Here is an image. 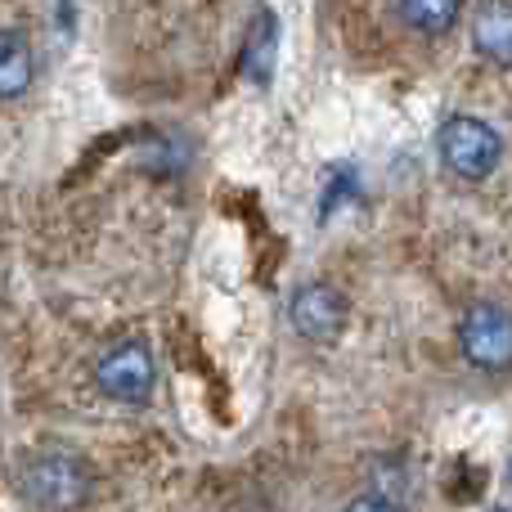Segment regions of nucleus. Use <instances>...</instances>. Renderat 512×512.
<instances>
[{
    "instance_id": "obj_8",
    "label": "nucleus",
    "mask_w": 512,
    "mask_h": 512,
    "mask_svg": "<svg viewBox=\"0 0 512 512\" xmlns=\"http://www.w3.org/2000/svg\"><path fill=\"white\" fill-rule=\"evenodd\" d=\"M396 18L423 36H445L463 18V9L454 0H409V5H396Z\"/></svg>"
},
{
    "instance_id": "obj_6",
    "label": "nucleus",
    "mask_w": 512,
    "mask_h": 512,
    "mask_svg": "<svg viewBox=\"0 0 512 512\" xmlns=\"http://www.w3.org/2000/svg\"><path fill=\"white\" fill-rule=\"evenodd\" d=\"M36 77V54L23 27H0V104L23 99Z\"/></svg>"
},
{
    "instance_id": "obj_3",
    "label": "nucleus",
    "mask_w": 512,
    "mask_h": 512,
    "mask_svg": "<svg viewBox=\"0 0 512 512\" xmlns=\"http://www.w3.org/2000/svg\"><path fill=\"white\" fill-rule=\"evenodd\" d=\"M95 382L117 405H144L153 396V387H158V360H153V351L144 342L126 337V342H113L95 360Z\"/></svg>"
},
{
    "instance_id": "obj_9",
    "label": "nucleus",
    "mask_w": 512,
    "mask_h": 512,
    "mask_svg": "<svg viewBox=\"0 0 512 512\" xmlns=\"http://www.w3.org/2000/svg\"><path fill=\"white\" fill-rule=\"evenodd\" d=\"M346 512H400V508H396V499H387V495H378V490H373V495L351 499Z\"/></svg>"
},
{
    "instance_id": "obj_4",
    "label": "nucleus",
    "mask_w": 512,
    "mask_h": 512,
    "mask_svg": "<svg viewBox=\"0 0 512 512\" xmlns=\"http://www.w3.org/2000/svg\"><path fill=\"white\" fill-rule=\"evenodd\" d=\"M459 346L468 355L472 369L486 373H504L512 360V328H508V310L495 301H481L468 315L459 319Z\"/></svg>"
},
{
    "instance_id": "obj_1",
    "label": "nucleus",
    "mask_w": 512,
    "mask_h": 512,
    "mask_svg": "<svg viewBox=\"0 0 512 512\" xmlns=\"http://www.w3.org/2000/svg\"><path fill=\"white\" fill-rule=\"evenodd\" d=\"M18 490L41 512H81L95 495V472L68 445H36L18 459Z\"/></svg>"
},
{
    "instance_id": "obj_2",
    "label": "nucleus",
    "mask_w": 512,
    "mask_h": 512,
    "mask_svg": "<svg viewBox=\"0 0 512 512\" xmlns=\"http://www.w3.org/2000/svg\"><path fill=\"white\" fill-rule=\"evenodd\" d=\"M436 149H441V162L454 171L459 180H486L490 171L504 158V140L490 122L481 117H450V122L436 131Z\"/></svg>"
},
{
    "instance_id": "obj_10",
    "label": "nucleus",
    "mask_w": 512,
    "mask_h": 512,
    "mask_svg": "<svg viewBox=\"0 0 512 512\" xmlns=\"http://www.w3.org/2000/svg\"><path fill=\"white\" fill-rule=\"evenodd\" d=\"M490 512H504V508H490Z\"/></svg>"
},
{
    "instance_id": "obj_5",
    "label": "nucleus",
    "mask_w": 512,
    "mask_h": 512,
    "mask_svg": "<svg viewBox=\"0 0 512 512\" xmlns=\"http://www.w3.org/2000/svg\"><path fill=\"white\" fill-rule=\"evenodd\" d=\"M288 319L306 342H333L346 324V297L333 283H306V288L292 297Z\"/></svg>"
},
{
    "instance_id": "obj_7",
    "label": "nucleus",
    "mask_w": 512,
    "mask_h": 512,
    "mask_svg": "<svg viewBox=\"0 0 512 512\" xmlns=\"http://www.w3.org/2000/svg\"><path fill=\"white\" fill-rule=\"evenodd\" d=\"M472 41H477V50L486 54V59H495L499 68H508L512 59V9L508 5H486L477 14V23H472Z\"/></svg>"
}]
</instances>
